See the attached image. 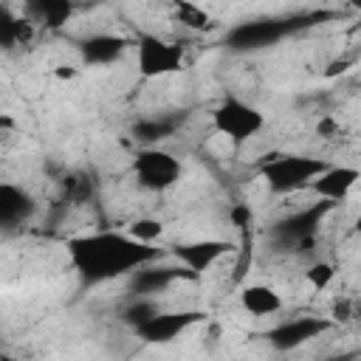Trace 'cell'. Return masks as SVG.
Wrapping results in <instances>:
<instances>
[{
	"label": "cell",
	"mask_w": 361,
	"mask_h": 361,
	"mask_svg": "<svg viewBox=\"0 0 361 361\" xmlns=\"http://www.w3.org/2000/svg\"><path fill=\"white\" fill-rule=\"evenodd\" d=\"M68 262L85 285H102L135 274L161 257L155 243H141L130 231H90L65 243Z\"/></svg>",
	"instance_id": "obj_1"
},
{
	"label": "cell",
	"mask_w": 361,
	"mask_h": 361,
	"mask_svg": "<svg viewBox=\"0 0 361 361\" xmlns=\"http://www.w3.org/2000/svg\"><path fill=\"white\" fill-rule=\"evenodd\" d=\"M330 14H296V17H265V20H248L237 23L226 34V45L231 51H259L268 45H276L279 39L290 37L299 28H307Z\"/></svg>",
	"instance_id": "obj_2"
},
{
	"label": "cell",
	"mask_w": 361,
	"mask_h": 361,
	"mask_svg": "<svg viewBox=\"0 0 361 361\" xmlns=\"http://www.w3.org/2000/svg\"><path fill=\"white\" fill-rule=\"evenodd\" d=\"M327 166V161L302 155V152H276L268 155L259 166V180L274 195H293L302 189H310L313 178Z\"/></svg>",
	"instance_id": "obj_3"
},
{
	"label": "cell",
	"mask_w": 361,
	"mask_h": 361,
	"mask_svg": "<svg viewBox=\"0 0 361 361\" xmlns=\"http://www.w3.org/2000/svg\"><path fill=\"white\" fill-rule=\"evenodd\" d=\"M212 127L231 144H245L265 127V113L240 96H223L212 110Z\"/></svg>",
	"instance_id": "obj_4"
},
{
	"label": "cell",
	"mask_w": 361,
	"mask_h": 361,
	"mask_svg": "<svg viewBox=\"0 0 361 361\" xmlns=\"http://www.w3.org/2000/svg\"><path fill=\"white\" fill-rule=\"evenodd\" d=\"M180 175H183L180 158L161 149L158 144L155 147H141L133 155V178L147 192H166L180 180Z\"/></svg>",
	"instance_id": "obj_5"
},
{
	"label": "cell",
	"mask_w": 361,
	"mask_h": 361,
	"mask_svg": "<svg viewBox=\"0 0 361 361\" xmlns=\"http://www.w3.org/2000/svg\"><path fill=\"white\" fill-rule=\"evenodd\" d=\"M183 68V48L158 37V34H149V31H141L135 37V71L144 76V79H164V76H172Z\"/></svg>",
	"instance_id": "obj_6"
},
{
	"label": "cell",
	"mask_w": 361,
	"mask_h": 361,
	"mask_svg": "<svg viewBox=\"0 0 361 361\" xmlns=\"http://www.w3.org/2000/svg\"><path fill=\"white\" fill-rule=\"evenodd\" d=\"M333 206H336V203H330V200H319V203H313V206H307V209H299V212L282 217V220L271 228L274 243L282 245V248H290V251H293V248L307 251V248L313 245V237H316V231H319L324 214H327Z\"/></svg>",
	"instance_id": "obj_7"
},
{
	"label": "cell",
	"mask_w": 361,
	"mask_h": 361,
	"mask_svg": "<svg viewBox=\"0 0 361 361\" xmlns=\"http://www.w3.org/2000/svg\"><path fill=\"white\" fill-rule=\"evenodd\" d=\"M203 316L206 313H200V310H158L135 327V336L147 344H166V341L178 338L183 330H189L192 324L203 322Z\"/></svg>",
	"instance_id": "obj_8"
},
{
	"label": "cell",
	"mask_w": 361,
	"mask_h": 361,
	"mask_svg": "<svg viewBox=\"0 0 361 361\" xmlns=\"http://www.w3.org/2000/svg\"><path fill=\"white\" fill-rule=\"evenodd\" d=\"M330 324H333V319H322V316H296V319H288V322L271 327V330L265 333V338H268V344H271L274 350L285 353V350H296V347L307 344L310 338L327 333Z\"/></svg>",
	"instance_id": "obj_9"
},
{
	"label": "cell",
	"mask_w": 361,
	"mask_h": 361,
	"mask_svg": "<svg viewBox=\"0 0 361 361\" xmlns=\"http://www.w3.org/2000/svg\"><path fill=\"white\" fill-rule=\"evenodd\" d=\"M361 180V169L350 166V164H327L310 183V192L319 200H330V203H341L350 197V192L355 189V183Z\"/></svg>",
	"instance_id": "obj_10"
},
{
	"label": "cell",
	"mask_w": 361,
	"mask_h": 361,
	"mask_svg": "<svg viewBox=\"0 0 361 361\" xmlns=\"http://www.w3.org/2000/svg\"><path fill=\"white\" fill-rule=\"evenodd\" d=\"M234 245L228 240H217V237H203V240H189L172 248V257L186 265L189 271H195L197 276L203 271H209L212 265H217V259H223Z\"/></svg>",
	"instance_id": "obj_11"
},
{
	"label": "cell",
	"mask_w": 361,
	"mask_h": 361,
	"mask_svg": "<svg viewBox=\"0 0 361 361\" xmlns=\"http://www.w3.org/2000/svg\"><path fill=\"white\" fill-rule=\"evenodd\" d=\"M76 48H79L82 65L102 68V65H113L116 59H121V54L127 51V39L118 34H90L79 39Z\"/></svg>",
	"instance_id": "obj_12"
},
{
	"label": "cell",
	"mask_w": 361,
	"mask_h": 361,
	"mask_svg": "<svg viewBox=\"0 0 361 361\" xmlns=\"http://www.w3.org/2000/svg\"><path fill=\"white\" fill-rule=\"evenodd\" d=\"M178 279H197L195 271H189L186 265H166V268H138L130 279V290L135 296H147V293H158L166 290L169 285H175Z\"/></svg>",
	"instance_id": "obj_13"
},
{
	"label": "cell",
	"mask_w": 361,
	"mask_h": 361,
	"mask_svg": "<svg viewBox=\"0 0 361 361\" xmlns=\"http://www.w3.org/2000/svg\"><path fill=\"white\" fill-rule=\"evenodd\" d=\"M37 203L34 197L17 186V183H0V226L3 228H17L34 214Z\"/></svg>",
	"instance_id": "obj_14"
},
{
	"label": "cell",
	"mask_w": 361,
	"mask_h": 361,
	"mask_svg": "<svg viewBox=\"0 0 361 361\" xmlns=\"http://www.w3.org/2000/svg\"><path fill=\"white\" fill-rule=\"evenodd\" d=\"M23 14L45 31H59L73 17V0H23Z\"/></svg>",
	"instance_id": "obj_15"
},
{
	"label": "cell",
	"mask_w": 361,
	"mask_h": 361,
	"mask_svg": "<svg viewBox=\"0 0 361 361\" xmlns=\"http://www.w3.org/2000/svg\"><path fill=\"white\" fill-rule=\"evenodd\" d=\"M282 293L271 285H262V282H254V285H245L240 290V307L257 319H265V316H276L282 310Z\"/></svg>",
	"instance_id": "obj_16"
},
{
	"label": "cell",
	"mask_w": 361,
	"mask_h": 361,
	"mask_svg": "<svg viewBox=\"0 0 361 361\" xmlns=\"http://www.w3.org/2000/svg\"><path fill=\"white\" fill-rule=\"evenodd\" d=\"M37 34V23L25 14H14L8 8H3V23H0V45L6 51L20 48V45H31Z\"/></svg>",
	"instance_id": "obj_17"
},
{
	"label": "cell",
	"mask_w": 361,
	"mask_h": 361,
	"mask_svg": "<svg viewBox=\"0 0 361 361\" xmlns=\"http://www.w3.org/2000/svg\"><path fill=\"white\" fill-rule=\"evenodd\" d=\"M180 121H183V116H149V118L135 121L130 133H133V138L141 141L144 147H155L158 141L169 138V135L180 127Z\"/></svg>",
	"instance_id": "obj_18"
},
{
	"label": "cell",
	"mask_w": 361,
	"mask_h": 361,
	"mask_svg": "<svg viewBox=\"0 0 361 361\" xmlns=\"http://www.w3.org/2000/svg\"><path fill=\"white\" fill-rule=\"evenodd\" d=\"M175 20L180 25L192 28V31H212V28H217L214 17L203 6H197L192 0H175Z\"/></svg>",
	"instance_id": "obj_19"
},
{
	"label": "cell",
	"mask_w": 361,
	"mask_h": 361,
	"mask_svg": "<svg viewBox=\"0 0 361 361\" xmlns=\"http://www.w3.org/2000/svg\"><path fill=\"white\" fill-rule=\"evenodd\" d=\"M127 231H130L135 240H141V243H158L161 234H164V223H161L158 217H135V220L127 226Z\"/></svg>",
	"instance_id": "obj_20"
},
{
	"label": "cell",
	"mask_w": 361,
	"mask_h": 361,
	"mask_svg": "<svg viewBox=\"0 0 361 361\" xmlns=\"http://www.w3.org/2000/svg\"><path fill=\"white\" fill-rule=\"evenodd\" d=\"M305 279H307V285H310V288H316V290H327V288L333 285V279H336V268H333L330 262L319 259V262L307 265Z\"/></svg>",
	"instance_id": "obj_21"
},
{
	"label": "cell",
	"mask_w": 361,
	"mask_h": 361,
	"mask_svg": "<svg viewBox=\"0 0 361 361\" xmlns=\"http://www.w3.org/2000/svg\"><path fill=\"white\" fill-rule=\"evenodd\" d=\"M152 313H158V305H155V302H149V299H135V302L124 310V322L135 330V327H138L141 322H147Z\"/></svg>",
	"instance_id": "obj_22"
},
{
	"label": "cell",
	"mask_w": 361,
	"mask_h": 361,
	"mask_svg": "<svg viewBox=\"0 0 361 361\" xmlns=\"http://www.w3.org/2000/svg\"><path fill=\"white\" fill-rule=\"evenodd\" d=\"M228 217H231V223H234L240 231L251 228V223H254V212L248 209V203H234L231 212H228Z\"/></svg>",
	"instance_id": "obj_23"
},
{
	"label": "cell",
	"mask_w": 361,
	"mask_h": 361,
	"mask_svg": "<svg viewBox=\"0 0 361 361\" xmlns=\"http://www.w3.org/2000/svg\"><path fill=\"white\" fill-rule=\"evenodd\" d=\"M350 319H353L350 299H336V305H333V322H350Z\"/></svg>",
	"instance_id": "obj_24"
},
{
	"label": "cell",
	"mask_w": 361,
	"mask_h": 361,
	"mask_svg": "<svg viewBox=\"0 0 361 361\" xmlns=\"http://www.w3.org/2000/svg\"><path fill=\"white\" fill-rule=\"evenodd\" d=\"M347 65H350V59H336V62H330V65H327L324 76H336V73H344V71H347Z\"/></svg>",
	"instance_id": "obj_25"
},
{
	"label": "cell",
	"mask_w": 361,
	"mask_h": 361,
	"mask_svg": "<svg viewBox=\"0 0 361 361\" xmlns=\"http://www.w3.org/2000/svg\"><path fill=\"white\" fill-rule=\"evenodd\" d=\"M319 133H322L324 138H330L333 133H338V121H333V118H324V121H319Z\"/></svg>",
	"instance_id": "obj_26"
},
{
	"label": "cell",
	"mask_w": 361,
	"mask_h": 361,
	"mask_svg": "<svg viewBox=\"0 0 361 361\" xmlns=\"http://www.w3.org/2000/svg\"><path fill=\"white\" fill-rule=\"evenodd\" d=\"M56 76H59V79H73V76H76V68H68V65H59V71H56Z\"/></svg>",
	"instance_id": "obj_27"
},
{
	"label": "cell",
	"mask_w": 361,
	"mask_h": 361,
	"mask_svg": "<svg viewBox=\"0 0 361 361\" xmlns=\"http://www.w3.org/2000/svg\"><path fill=\"white\" fill-rule=\"evenodd\" d=\"M353 231L361 234V209H358V214H355V220H353Z\"/></svg>",
	"instance_id": "obj_28"
},
{
	"label": "cell",
	"mask_w": 361,
	"mask_h": 361,
	"mask_svg": "<svg viewBox=\"0 0 361 361\" xmlns=\"http://www.w3.org/2000/svg\"><path fill=\"white\" fill-rule=\"evenodd\" d=\"M350 8H355V11H361V0H344Z\"/></svg>",
	"instance_id": "obj_29"
}]
</instances>
